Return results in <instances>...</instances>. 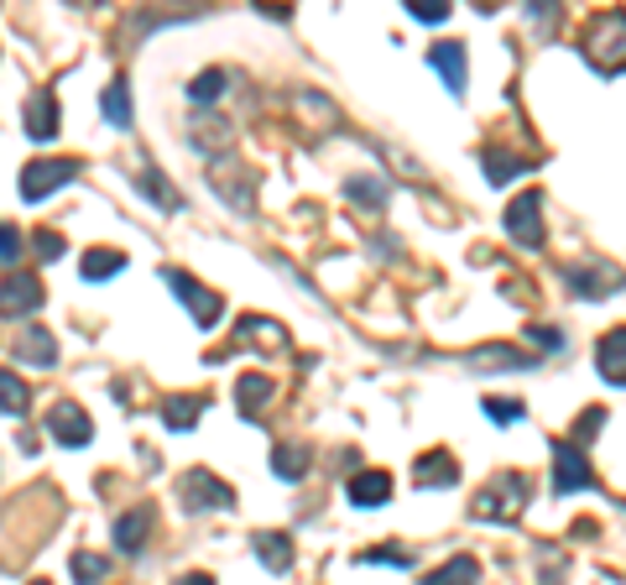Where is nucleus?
Returning <instances> with one entry per match:
<instances>
[{
	"label": "nucleus",
	"instance_id": "nucleus-6",
	"mask_svg": "<svg viewBox=\"0 0 626 585\" xmlns=\"http://www.w3.org/2000/svg\"><path fill=\"white\" fill-rule=\"evenodd\" d=\"M564 282H569L579 298H606V292L626 288V272L610 267V261H569V267H564Z\"/></svg>",
	"mask_w": 626,
	"mask_h": 585
},
{
	"label": "nucleus",
	"instance_id": "nucleus-28",
	"mask_svg": "<svg viewBox=\"0 0 626 585\" xmlns=\"http://www.w3.org/2000/svg\"><path fill=\"white\" fill-rule=\"evenodd\" d=\"M0 414H27V381L17 371H0Z\"/></svg>",
	"mask_w": 626,
	"mask_h": 585
},
{
	"label": "nucleus",
	"instance_id": "nucleus-14",
	"mask_svg": "<svg viewBox=\"0 0 626 585\" xmlns=\"http://www.w3.org/2000/svg\"><path fill=\"white\" fill-rule=\"evenodd\" d=\"M413 482L418 486H455L459 482V465L449 449H428V455H418V465H413Z\"/></svg>",
	"mask_w": 626,
	"mask_h": 585
},
{
	"label": "nucleus",
	"instance_id": "nucleus-40",
	"mask_svg": "<svg viewBox=\"0 0 626 585\" xmlns=\"http://www.w3.org/2000/svg\"><path fill=\"white\" fill-rule=\"evenodd\" d=\"M172 585H215V581H209L203 569H193V575H178V581H172Z\"/></svg>",
	"mask_w": 626,
	"mask_h": 585
},
{
	"label": "nucleus",
	"instance_id": "nucleus-32",
	"mask_svg": "<svg viewBox=\"0 0 626 585\" xmlns=\"http://www.w3.org/2000/svg\"><path fill=\"white\" fill-rule=\"evenodd\" d=\"M32 251H37V261H63V236H58V230H37L32 236Z\"/></svg>",
	"mask_w": 626,
	"mask_h": 585
},
{
	"label": "nucleus",
	"instance_id": "nucleus-1",
	"mask_svg": "<svg viewBox=\"0 0 626 585\" xmlns=\"http://www.w3.org/2000/svg\"><path fill=\"white\" fill-rule=\"evenodd\" d=\"M527 476L523 470H501V476H491V486H480L470 502V517L475 523H511V517L523 513V502H527Z\"/></svg>",
	"mask_w": 626,
	"mask_h": 585
},
{
	"label": "nucleus",
	"instance_id": "nucleus-22",
	"mask_svg": "<svg viewBox=\"0 0 626 585\" xmlns=\"http://www.w3.org/2000/svg\"><path fill=\"white\" fill-rule=\"evenodd\" d=\"M475 581H480V565H475L470 554H455V559L434 569L424 585H475Z\"/></svg>",
	"mask_w": 626,
	"mask_h": 585
},
{
	"label": "nucleus",
	"instance_id": "nucleus-23",
	"mask_svg": "<svg viewBox=\"0 0 626 585\" xmlns=\"http://www.w3.org/2000/svg\"><path fill=\"white\" fill-rule=\"evenodd\" d=\"M199 414H203V397H168L162 403V418H168V429H193L199 424Z\"/></svg>",
	"mask_w": 626,
	"mask_h": 585
},
{
	"label": "nucleus",
	"instance_id": "nucleus-2",
	"mask_svg": "<svg viewBox=\"0 0 626 585\" xmlns=\"http://www.w3.org/2000/svg\"><path fill=\"white\" fill-rule=\"evenodd\" d=\"M585 58L595 73H622L626 69V11H600L585 27Z\"/></svg>",
	"mask_w": 626,
	"mask_h": 585
},
{
	"label": "nucleus",
	"instance_id": "nucleus-25",
	"mask_svg": "<svg viewBox=\"0 0 626 585\" xmlns=\"http://www.w3.org/2000/svg\"><path fill=\"white\" fill-rule=\"evenodd\" d=\"M136 189L147 194L152 205H162V209H178V205H183V199H178V194L162 184V172H157V168H141V172H136Z\"/></svg>",
	"mask_w": 626,
	"mask_h": 585
},
{
	"label": "nucleus",
	"instance_id": "nucleus-39",
	"mask_svg": "<svg viewBox=\"0 0 626 585\" xmlns=\"http://www.w3.org/2000/svg\"><path fill=\"white\" fill-rule=\"evenodd\" d=\"M527 340H538V350H564V335L559 329H527Z\"/></svg>",
	"mask_w": 626,
	"mask_h": 585
},
{
	"label": "nucleus",
	"instance_id": "nucleus-30",
	"mask_svg": "<svg viewBox=\"0 0 626 585\" xmlns=\"http://www.w3.org/2000/svg\"><path fill=\"white\" fill-rule=\"evenodd\" d=\"M105 575H110V565H105L100 554H89V549L73 554V581L79 585H95V581H105Z\"/></svg>",
	"mask_w": 626,
	"mask_h": 585
},
{
	"label": "nucleus",
	"instance_id": "nucleus-3",
	"mask_svg": "<svg viewBox=\"0 0 626 585\" xmlns=\"http://www.w3.org/2000/svg\"><path fill=\"white\" fill-rule=\"evenodd\" d=\"M178 502H183V513H225V507H236V492L215 470H188L178 482Z\"/></svg>",
	"mask_w": 626,
	"mask_h": 585
},
{
	"label": "nucleus",
	"instance_id": "nucleus-12",
	"mask_svg": "<svg viewBox=\"0 0 626 585\" xmlns=\"http://www.w3.org/2000/svg\"><path fill=\"white\" fill-rule=\"evenodd\" d=\"M345 497H350V507H381L391 497V476L387 470H356L345 482Z\"/></svg>",
	"mask_w": 626,
	"mask_h": 585
},
{
	"label": "nucleus",
	"instance_id": "nucleus-31",
	"mask_svg": "<svg viewBox=\"0 0 626 585\" xmlns=\"http://www.w3.org/2000/svg\"><path fill=\"white\" fill-rule=\"evenodd\" d=\"M366 565H397V569H407L413 565V549H403V544H381V549H371V554H360Z\"/></svg>",
	"mask_w": 626,
	"mask_h": 585
},
{
	"label": "nucleus",
	"instance_id": "nucleus-17",
	"mask_svg": "<svg viewBox=\"0 0 626 585\" xmlns=\"http://www.w3.org/2000/svg\"><path fill=\"white\" fill-rule=\"evenodd\" d=\"M17 361H27V366H52V361H58V340H52L48 329H21Z\"/></svg>",
	"mask_w": 626,
	"mask_h": 585
},
{
	"label": "nucleus",
	"instance_id": "nucleus-11",
	"mask_svg": "<svg viewBox=\"0 0 626 585\" xmlns=\"http://www.w3.org/2000/svg\"><path fill=\"white\" fill-rule=\"evenodd\" d=\"M428 63H434V73L444 79L449 95H465V73H470V63H465V42H439V48L428 52Z\"/></svg>",
	"mask_w": 626,
	"mask_h": 585
},
{
	"label": "nucleus",
	"instance_id": "nucleus-19",
	"mask_svg": "<svg viewBox=\"0 0 626 585\" xmlns=\"http://www.w3.org/2000/svg\"><path fill=\"white\" fill-rule=\"evenodd\" d=\"M147 534H152V507H131V513H126V517L116 523V549L136 554Z\"/></svg>",
	"mask_w": 626,
	"mask_h": 585
},
{
	"label": "nucleus",
	"instance_id": "nucleus-10",
	"mask_svg": "<svg viewBox=\"0 0 626 585\" xmlns=\"http://www.w3.org/2000/svg\"><path fill=\"white\" fill-rule=\"evenodd\" d=\"M42 309V282L32 272H11L0 282V314L6 319H21V314H37Z\"/></svg>",
	"mask_w": 626,
	"mask_h": 585
},
{
	"label": "nucleus",
	"instance_id": "nucleus-37",
	"mask_svg": "<svg viewBox=\"0 0 626 585\" xmlns=\"http://www.w3.org/2000/svg\"><path fill=\"white\" fill-rule=\"evenodd\" d=\"M600 424H606V414H600V408H585L575 424V445H590L595 434H600Z\"/></svg>",
	"mask_w": 626,
	"mask_h": 585
},
{
	"label": "nucleus",
	"instance_id": "nucleus-33",
	"mask_svg": "<svg viewBox=\"0 0 626 585\" xmlns=\"http://www.w3.org/2000/svg\"><path fill=\"white\" fill-rule=\"evenodd\" d=\"M225 126L220 121H199L193 126V147H199V152H215V147H230V137H220Z\"/></svg>",
	"mask_w": 626,
	"mask_h": 585
},
{
	"label": "nucleus",
	"instance_id": "nucleus-27",
	"mask_svg": "<svg viewBox=\"0 0 626 585\" xmlns=\"http://www.w3.org/2000/svg\"><path fill=\"white\" fill-rule=\"evenodd\" d=\"M240 340L271 350V345H282V325H271V319H240Z\"/></svg>",
	"mask_w": 626,
	"mask_h": 585
},
{
	"label": "nucleus",
	"instance_id": "nucleus-16",
	"mask_svg": "<svg viewBox=\"0 0 626 585\" xmlns=\"http://www.w3.org/2000/svg\"><path fill=\"white\" fill-rule=\"evenodd\" d=\"M27 137H37V141L58 137V110H52V89H37L32 100H27Z\"/></svg>",
	"mask_w": 626,
	"mask_h": 585
},
{
	"label": "nucleus",
	"instance_id": "nucleus-38",
	"mask_svg": "<svg viewBox=\"0 0 626 585\" xmlns=\"http://www.w3.org/2000/svg\"><path fill=\"white\" fill-rule=\"evenodd\" d=\"M345 194H350V199H366V205H381V184H376V178H350V184H345Z\"/></svg>",
	"mask_w": 626,
	"mask_h": 585
},
{
	"label": "nucleus",
	"instance_id": "nucleus-15",
	"mask_svg": "<svg viewBox=\"0 0 626 585\" xmlns=\"http://www.w3.org/2000/svg\"><path fill=\"white\" fill-rule=\"evenodd\" d=\"M271 393H277V387H271L267 371H246V377L236 381V408H240V418H256V414H261V408L271 403Z\"/></svg>",
	"mask_w": 626,
	"mask_h": 585
},
{
	"label": "nucleus",
	"instance_id": "nucleus-13",
	"mask_svg": "<svg viewBox=\"0 0 626 585\" xmlns=\"http://www.w3.org/2000/svg\"><path fill=\"white\" fill-rule=\"evenodd\" d=\"M595 366H600V377H606L610 387H626V329L600 335V345H595Z\"/></svg>",
	"mask_w": 626,
	"mask_h": 585
},
{
	"label": "nucleus",
	"instance_id": "nucleus-4",
	"mask_svg": "<svg viewBox=\"0 0 626 585\" xmlns=\"http://www.w3.org/2000/svg\"><path fill=\"white\" fill-rule=\"evenodd\" d=\"M73 172H79V162H68V157H37V162L21 168V199H27V205L48 199L52 189L73 184Z\"/></svg>",
	"mask_w": 626,
	"mask_h": 585
},
{
	"label": "nucleus",
	"instance_id": "nucleus-41",
	"mask_svg": "<svg viewBox=\"0 0 626 585\" xmlns=\"http://www.w3.org/2000/svg\"><path fill=\"white\" fill-rule=\"evenodd\" d=\"M32 585H48V581H32Z\"/></svg>",
	"mask_w": 626,
	"mask_h": 585
},
{
	"label": "nucleus",
	"instance_id": "nucleus-29",
	"mask_svg": "<svg viewBox=\"0 0 626 585\" xmlns=\"http://www.w3.org/2000/svg\"><path fill=\"white\" fill-rule=\"evenodd\" d=\"M486 172H491V184H511L523 172V162L511 152H501V147H486Z\"/></svg>",
	"mask_w": 626,
	"mask_h": 585
},
{
	"label": "nucleus",
	"instance_id": "nucleus-9",
	"mask_svg": "<svg viewBox=\"0 0 626 585\" xmlns=\"http://www.w3.org/2000/svg\"><path fill=\"white\" fill-rule=\"evenodd\" d=\"M48 434L58 439V445L68 449H79L95 439V424H89V414L79 408V403H52V414H48Z\"/></svg>",
	"mask_w": 626,
	"mask_h": 585
},
{
	"label": "nucleus",
	"instance_id": "nucleus-7",
	"mask_svg": "<svg viewBox=\"0 0 626 585\" xmlns=\"http://www.w3.org/2000/svg\"><path fill=\"white\" fill-rule=\"evenodd\" d=\"M168 288L183 298V309H193V319H199V329H209V325H220V292H209L199 282V277H188V272H178V267H168Z\"/></svg>",
	"mask_w": 626,
	"mask_h": 585
},
{
	"label": "nucleus",
	"instance_id": "nucleus-18",
	"mask_svg": "<svg viewBox=\"0 0 626 585\" xmlns=\"http://www.w3.org/2000/svg\"><path fill=\"white\" fill-rule=\"evenodd\" d=\"M256 559H261L271 575H288L292 569V538L288 534H256Z\"/></svg>",
	"mask_w": 626,
	"mask_h": 585
},
{
	"label": "nucleus",
	"instance_id": "nucleus-8",
	"mask_svg": "<svg viewBox=\"0 0 626 585\" xmlns=\"http://www.w3.org/2000/svg\"><path fill=\"white\" fill-rule=\"evenodd\" d=\"M590 486H595V470H590V460L579 455V445L554 449V492L569 497V492H590Z\"/></svg>",
	"mask_w": 626,
	"mask_h": 585
},
{
	"label": "nucleus",
	"instance_id": "nucleus-34",
	"mask_svg": "<svg viewBox=\"0 0 626 585\" xmlns=\"http://www.w3.org/2000/svg\"><path fill=\"white\" fill-rule=\"evenodd\" d=\"M480 408H486V414H491L496 424H517V418L527 414L523 403H511V397H486V403H480Z\"/></svg>",
	"mask_w": 626,
	"mask_h": 585
},
{
	"label": "nucleus",
	"instance_id": "nucleus-36",
	"mask_svg": "<svg viewBox=\"0 0 626 585\" xmlns=\"http://www.w3.org/2000/svg\"><path fill=\"white\" fill-rule=\"evenodd\" d=\"M407 17L413 21H449V6H444V0H407Z\"/></svg>",
	"mask_w": 626,
	"mask_h": 585
},
{
	"label": "nucleus",
	"instance_id": "nucleus-24",
	"mask_svg": "<svg viewBox=\"0 0 626 585\" xmlns=\"http://www.w3.org/2000/svg\"><path fill=\"white\" fill-rule=\"evenodd\" d=\"M120 267H126V257H120V251H110V246H95V251H85V261H79V272H85L89 282H100V277H116Z\"/></svg>",
	"mask_w": 626,
	"mask_h": 585
},
{
	"label": "nucleus",
	"instance_id": "nucleus-21",
	"mask_svg": "<svg viewBox=\"0 0 626 585\" xmlns=\"http://www.w3.org/2000/svg\"><path fill=\"white\" fill-rule=\"evenodd\" d=\"M100 110H105V121L120 126V131L131 126V89H126V79H110V85H105Z\"/></svg>",
	"mask_w": 626,
	"mask_h": 585
},
{
	"label": "nucleus",
	"instance_id": "nucleus-26",
	"mask_svg": "<svg viewBox=\"0 0 626 585\" xmlns=\"http://www.w3.org/2000/svg\"><path fill=\"white\" fill-rule=\"evenodd\" d=\"M225 95V69H203L193 85H188V100L193 105H215Z\"/></svg>",
	"mask_w": 626,
	"mask_h": 585
},
{
	"label": "nucleus",
	"instance_id": "nucleus-35",
	"mask_svg": "<svg viewBox=\"0 0 626 585\" xmlns=\"http://www.w3.org/2000/svg\"><path fill=\"white\" fill-rule=\"evenodd\" d=\"M17 261H21V230L0 225V267H17Z\"/></svg>",
	"mask_w": 626,
	"mask_h": 585
},
{
	"label": "nucleus",
	"instance_id": "nucleus-5",
	"mask_svg": "<svg viewBox=\"0 0 626 585\" xmlns=\"http://www.w3.org/2000/svg\"><path fill=\"white\" fill-rule=\"evenodd\" d=\"M507 236L517 246H527V251H538L543 241H548V230H543V194L527 189L523 199H511L507 205Z\"/></svg>",
	"mask_w": 626,
	"mask_h": 585
},
{
	"label": "nucleus",
	"instance_id": "nucleus-20",
	"mask_svg": "<svg viewBox=\"0 0 626 585\" xmlns=\"http://www.w3.org/2000/svg\"><path fill=\"white\" fill-rule=\"evenodd\" d=\"M308 465H314V449L308 445H277L271 449V470H277L282 482H304Z\"/></svg>",
	"mask_w": 626,
	"mask_h": 585
}]
</instances>
